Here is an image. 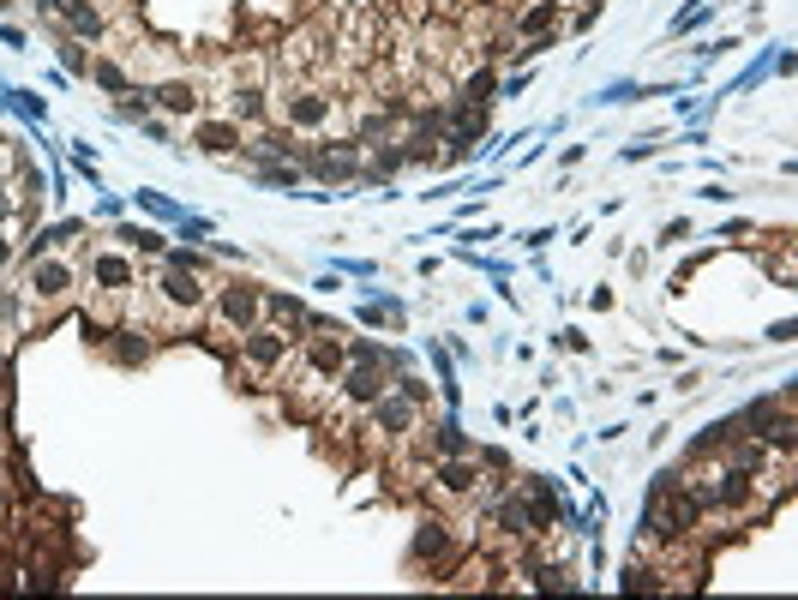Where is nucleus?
<instances>
[{"label":"nucleus","instance_id":"a878e982","mask_svg":"<svg viewBox=\"0 0 798 600\" xmlns=\"http://www.w3.org/2000/svg\"><path fill=\"white\" fill-rule=\"evenodd\" d=\"M349 354H355L360 366H384V361H396V354H384L379 342H367V337H360V342H349Z\"/></svg>","mask_w":798,"mask_h":600},{"label":"nucleus","instance_id":"ddd939ff","mask_svg":"<svg viewBox=\"0 0 798 600\" xmlns=\"http://www.w3.org/2000/svg\"><path fill=\"white\" fill-rule=\"evenodd\" d=\"M517 499H522V510H529V534H540V529H552V522H559V493H552L547 480H529Z\"/></svg>","mask_w":798,"mask_h":600},{"label":"nucleus","instance_id":"cd10ccee","mask_svg":"<svg viewBox=\"0 0 798 600\" xmlns=\"http://www.w3.org/2000/svg\"><path fill=\"white\" fill-rule=\"evenodd\" d=\"M169 271H204V259H199L192 247H175V252H169Z\"/></svg>","mask_w":798,"mask_h":600},{"label":"nucleus","instance_id":"39448f33","mask_svg":"<svg viewBox=\"0 0 798 600\" xmlns=\"http://www.w3.org/2000/svg\"><path fill=\"white\" fill-rule=\"evenodd\" d=\"M265 318V288L259 283H223L216 288V330L223 337H240V330H252Z\"/></svg>","mask_w":798,"mask_h":600},{"label":"nucleus","instance_id":"0eeeda50","mask_svg":"<svg viewBox=\"0 0 798 600\" xmlns=\"http://www.w3.org/2000/svg\"><path fill=\"white\" fill-rule=\"evenodd\" d=\"M90 283H97V295H102V313H114L121 301H133L138 271H133V259H121V252H90Z\"/></svg>","mask_w":798,"mask_h":600},{"label":"nucleus","instance_id":"4be33fe9","mask_svg":"<svg viewBox=\"0 0 798 600\" xmlns=\"http://www.w3.org/2000/svg\"><path fill=\"white\" fill-rule=\"evenodd\" d=\"M432 444H439L445 456H469V439H462L457 420H439V427H432Z\"/></svg>","mask_w":798,"mask_h":600},{"label":"nucleus","instance_id":"412c9836","mask_svg":"<svg viewBox=\"0 0 798 600\" xmlns=\"http://www.w3.org/2000/svg\"><path fill=\"white\" fill-rule=\"evenodd\" d=\"M259 181L265 186H289L294 193V186H301V162H259Z\"/></svg>","mask_w":798,"mask_h":600},{"label":"nucleus","instance_id":"6e6552de","mask_svg":"<svg viewBox=\"0 0 798 600\" xmlns=\"http://www.w3.org/2000/svg\"><path fill=\"white\" fill-rule=\"evenodd\" d=\"M282 121H289V133H318V126L337 121V97L318 91V84H301V91L282 97Z\"/></svg>","mask_w":798,"mask_h":600},{"label":"nucleus","instance_id":"f704fd0d","mask_svg":"<svg viewBox=\"0 0 798 600\" xmlns=\"http://www.w3.org/2000/svg\"><path fill=\"white\" fill-rule=\"evenodd\" d=\"M36 7H43V0H36Z\"/></svg>","mask_w":798,"mask_h":600},{"label":"nucleus","instance_id":"6ab92c4d","mask_svg":"<svg viewBox=\"0 0 798 600\" xmlns=\"http://www.w3.org/2000/svg\"><path fill=\"white\" fill-rule=\"evenodd\" d=\"M150 109H157V102H150V91H138V84H126L121 102H114V114H121V121H150Z\"/></svg>","mask_w":798,"mask_h":600},{"label":"nucleus","instance_id":"b1692460","mask_svg":"<svg viewBox=\"0 0 798 600\" xmlns=\"http://www.w3.org/2000/svg\"><path fill=\"white\" fill-rule=\"evenodd\" d=\"M55 48H60V67H67V72H90V60H85V43H79V36H55Z\"/></svg>","mask_w":798,"mask_h":600},{"label":"nucleus","instance_id":"72a5a7b5","mask_svg":"<svg viewBox=\"0 0 798 600\" xmlns=\"http://www.w3.org/2000/svg\"><path fill=\"white\" fill-rule=\"evenodd\" d=\"M0 150H7V138H0Z\"/></svg>","mask_w":798,"mask_h":600},{"label":"nucleus","instance_id":"f8f14e48","mask_svg":"<svg viewBox=\"0 0 798 600\" xmlns=\"http://www.w3.org/2000/svg\"><path fill=\"white\" fill-rule=\"evenodd\" d=\"M192 145H199L204 157H235L247 138H240L235 121H192Z\"/></svg>","mask_w":798,"mask_h":600},{"label":"nucleus","instance_id":"4468645a","mask_svg":"<svg viewBox=\"0 0 798 600\" xmlns=\"http://www.w3.org/2000/svg\"><path fill=\"white\" fill-rule=\"evenodd\" d=\"M265 114H270L265 84H235V91H228V121H235V126H259Z\"/></svg>","mask_w":798,"mask_h":600},{"label":"nucleus","instance_id":"393cba45","mask_svg":"<svg viewBox=\"0 0 798 600\" xmlns=\"http://www.w3.org/2000/svg\"><path fill=\"white\" fill-rule=\"evenodd\" d=\"M552 12H559V7H552V0H540L535 12H522V19H517V31H522V36H529V31H547V24H552Z\"/></svg>","mask_w":798,"mask_h":600},{"label":"nucleus","instance_id":"f03ea898","mask_svg":"<svg viewBox=\"0 0 798 600\" xmlns=\"http://www.w3.org/2000/svg\"><path fill=\"white\" fill-rule=\"evenodd\" d=\"M72 288H79V271L67 259H36L31 276H24V306L31 313H60L72 301Z\"/></svg>","mask_w":798,"mask_h":600},{"label":"nucleus","instance_id":"9b49d317","mask_svg":"<svg viewBox=\"0 0 798 600\" xmlns=\"http://www.w3.org/2000/svg\"><path fill=\"white\" fill-rule=\"evenodd\" d=\"M372 432H384V439H408V432H415V403L384 390V397L372 403Z\"/></svg>","mask_w":798,"mask_h":600},{"label":"nucleus","instance_id":"423d86ee","mask_svg":"<svg viewBox=\"0 0 798 600\" xmlns=\"http://www.w3.org/2000/svg\"><path fill=\"white\" fill-rule=\"evenodd\" d=\"M301 390H330L342 378V361H349V349H342V337H313L301 354Z\"/></svg>","mask_w":798,"mask_h":600},{"label":"nucleus","instance_id":"f3484780","mask_svg":"<svg viewBox=\"0 0 798 600\" xmlns=\"http://www.w3.org/2000/svg\"><path fill=\"white\" fill-rule=\"evenodd\" d=\"M445 553H450V529L439 517H427V522H420V534H415V565H427V558L439 565Z\"/></svg>","mask_w":798,"mask_h":600},{"label":"nucleus","instance_id":"f257e3e1","mask_svg":"<svg viewBox=\"0 0 798 600\" xmlns=\"http://www.w3.org/2000/svg\"><path fill=\"white\" fill-rule=\"evenodd\" d=\"M150 306L157 313L145 318V330H192L211 306V288H204V271H162L157 288H150Z\"/></svg>","mask_w":798,"mask_h":600},{"label":"nucleus","instance_id":"7c9ffc66","mask_svg":"<svg viewBox=\"0 0 798 600\" xmlns=\"http://www.w3.org/2000/svg\"><path fill=\"white\" fill-rule=\"evenodd\" d=\"M12 264V240H7V228H0V271Z\"/></svg>","mask_w":798,"mask_h":600},{"label":"nucleus","instance_id":"20e7f679","mask_svg":"<svg viewBox=\"0 0 798 600\" xmlns=\"http://www.w3.org/2000/svg\"><path fill=\"white\" fill-rule=\"evenodd\" d=\"M360 138H337V145H301V174L337 186V181H360Z\"/></svg>","mask_w":798,"mask_h":600},{"label":"nucleus","instance_id":"bb28decb","mask_svg":"<svg viewBox=\"0 0 798 600\" xmlns=\"http://www.w3.org/2000/svg\"><path fill=\"white\" fill-rule=\"evenodd\" d=\"M121 240L138 252H162V235H150V228H121Z\"/></svg>","mask_w":798,"mask_h":600},{"label":"nucleus","instance_id":"aec40b11","mask_svg":"<svg viewBox=\"0 0 798 600\" xmlns=\"http://www.w3.org/2000/svg\"><path fill=\"white\" fill-rule=\"evenodd\" d=\"M85 79H90V84H102V91H114V97H121L126 84H133L121 67H114V60H90V72H85Z\"/></svg>","mask_w":798,"mask_h":600},{"label":"nucleus","instance_id":"a211bd4d","mask_svg":"<svg viewBox=\"0 0 798 600\" xmlns=\"http://www.w3.org/2000/svg\"><path fill=\"white\" fill-rule=\"evenodd\" d=\"M265 318H289V325H306V301L282 295V288H265Z\"/></svg>","mask_w":798,"mask_h":600},{"label":"nucleus","instance_id":"7ed1b4c3","mask_svg":"<svg viewBox=\"0 0 798 600\" xmlns=\"http://www.w3.org/2000/svg\"><path fill=\"white\" fill-rule=\"evenodd\" d=\"M240 366L252 378H277L282 366H294V337L289 330H270V325L240 330Z\"/></svg>","mask_w":798,"mask_h":600},{"label":"nucleus","instance_id":"9d476101","mask_svg":"<svg viewBox=\"0 0 798 600\" xmlns=\"http://www.w3.org/2000/svg\"><path fill=\"white\" fill-rule=\"evenodd\" d=\"M337 390H342V403H355V408H372V403H379L391 385H384V366H360V361H355V366H342Z\"/></svg>","mask_w":798,"mask_h":600},{"label":"nucleus","instance_id":"2eb2a0df","mask_svg":"<svg viewBox=\"0 0 798 600\" xmlns=\"http://www.w3.org/2000/svg\"><path fill=\"white\" fill-rule=\"evenodd\" d=\"M109 354H114L121 366H145V361H150V330H138V325L109 330Z\"/></svg>","mask_w":798,"mask_h":600},{"label":"nucleus","instance_id":"1a4fd4ad","mask_svg":"<svg viewBox=\"0 0 798 600\" xmlns=\"http://www.w3.org/2000/svg\"><path fill=\"white\" fill-rule=\"evenodd\" d=\"M432 493L439 499H474L481 493V468L469 456H445V463H432Z\"/></svg>","mask_w":798,"mask_h":600},{"label":"nucleus","instance_id":"c85d7f7f","mask_svg":"<svg viewBox=\"0 0 798 600\" xmlns=\"http://www.w3.org/2000/svg\"><path fill=\"white\" fill-rule=\"evenodd\" d=\"M396 397H408V403H427V385H420V378H396Z\"/></svg>","mask_w":798,"mask_h":600},{"label":"nucleus","instance_id":"5701e85b","mask_svg":"<svg viewBox=\"0 0 798 600\" xmlns=\"http://www.w3.org/2000/svg\"><path fill=\"white\" fill-rule=\"evenodd\" d=\"M493 84H498V79H493L486 67H481V72H469V79H462V97H457V102H474V109H481V102L493 97Z\"/></svg>","mask_w":798,"mask_h":600},{"label":"nucleus","instance_id":"2f4dec72","mask_svg":"<svg viewBox=\"0 0 798 600\" xmlns=\"http://www.w3.org/2000/svg\"><path fill=\"white\" fill-rule=\"evenodd\" d=\"M0 361H7V330H0Z\"/></svg>","mask_w":798,"mask_h":600},{"label":"nucleus","instance_id":"dca6fc26","mask_svg":"<svg viewBox=\"0 0 798 600\" xmlns=\"http://www.w3.org/2000/svg\"><path fill=\"white\" fill-rule=\"evenodd\" d=\"M150 102H157V109H169V114H199V84H187V79H169V84H157V91H150Z\"/></svg>","mask_w":798,"mask_h":600},{"label":"nucleus","instance_id":"c756f323","mask_svg":"<svg viewBox=\"0 0 798 600\" xmlns=\"http://www.w3.org/2000/svg\"><path fill=\"white\" fill-rule=\"evenodd\" d=\"M12 216H19V193H7V186H0V228H7Z\"/></svg>","mask_w":798,"mask_h":600},{"label":"nucleus","instance_id":"473e14b6","mask_svg":"<svg viewBox=\"0 0 798 600\" xmlns=\"http://www.w3.org/2000/svg\"><path fill=\"white\" fill-rule=\"evenodd\" d=\"M355 7H379V0H355Z\"/></svg>","mask_w":798,"mask_h":600}]
</instances>
